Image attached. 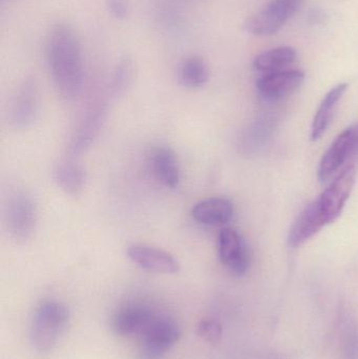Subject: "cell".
I'll use <instances>...</instances> for the list:
<instances>
[{"label":"cell","mask_w":358,"mask_h":359,"mask_svg":"<svg viewBox=\"0 0 358 359\" xmlns=\"http://www.w3.org/2000/svg\"><path fill=\"white\" fill-rule=\"evenodd\" d=\"M37 114V86L33 78H27L17 88L13 97L8 109V123L14 130H27L33 126Z\"/></svg>","instance_id":"8"},{"label":"cell","mask_w":358,"mask_h":359,"mask_svg":"<svg viewBox=\"0 0 358 359\" xmlns=\"http://www.w3.org/2000/svg\"><path fill=\"white\" fill-rule=\"evenodd\" d=\"M347 88H348V84L340 83L325 95L311 126V140L317 141L325 134L331 123L338 102L342 100Z\"/></svg>","instance_id":"17"},{"label":"cell","mask_w":358,"mask_h":359,"mask_svg":"<svg viewBox=\"0 0 358 359\" xmlns=\"http://www.w3.org/2000/svg\"><path fill=\"white\" fill-rule=\"evenodd\" d=\"M136 67L130 57L124 56L119 59L111 72L109 81V93L111 98H121L132 88L134 83Z\"/></svg>","instance_id":"21"},{"label":"cell","mask_w":358,"mask_h":359,"mask_svg":"<svg viewBox=\"0 0 358 359\" xmlns=\"http://www.w3.org/2000/svg\"><path fill=\"white\" fill-rule=\"evenodd\" d=\"M218 253L221 263L237 276L247 273L252 263L245 238L233 228H223L218 236Z\"/></svg>","instance_id":"7"},{"label":"cell","mask_w":358,"mask_h":359,"mask_svg":"<svg viewBox=\"0 0 358 359\" xmlns=\"http://www.w3.org/2000/svg\"><path fill=\"white\" fill-rule=\"evenodd\" d=\"M71 313L69 308L58 301L40 304L31 325V341L41 353L52 351L69 327Z\"/></svg>","instance_id":"2"},{"label":"cell","mask_w":358,"mask_h":359,"mask_svg":"<svg viewBox=\"0 0 358 359\" xmlns=\"http://www.w3.org/2000/svg\"><path fill=\"white\" fill-rule=\"evenodd\" d=\"M106 8L116 19L123 20L130 15V0H105Z\"/></svg>","instance_id":"23"},{"label":"cell","mask_w":358,"mask_h":359,"mask_svg":"<svg viewBox=\"0 0 358 359\" xmlns=\"http://www.w3.org/2000/svg\"><path fill=\"white\" fill-rule=\"evenodd\" d=\"M53 178L61 190L71 196H78L85 187V172L79 164L69 160H63L55 166Z\"/></svg>","instance_id":"18"},{"label":"cell","mask_w":358,"mask_h":359,"mask_svg":"<svg viewBox=\"0 0 358 359\" xmlns=\"http://www.w3.org/2000/svg\"><path fill=\"white\" fill-rule=\"evenodd\" d=\"M46 61L59 94L67 100L77 98L84 82L83 53L75 29L67 23L55 25L48 35Z\"/></svg>","instance_id":"1"},{"label":"cell","mask_w":358,"mask_h":359,"mask_svg":"<svg viewBox=\"0 0 358 359\" xmlns=\"http://www.w3.org/2000/svg\"><path fill=\"white\" fill-rule=\"evenodd\" d=\"M358 147V124L350 126L336 137L319 162L317 177L319 182L331 178Z\"/></svg>","instance_id":"9"},{"label":"cell","mask_w":358,"mask_h":359,"mask_svg":"<svg viewBox=\"0 0 358 359\" xmlns=\"http://www.w3.org/2000/svg\"><path fill=\"white\" fill-rule=\"evenodd\" d=\"M141 359H162L181 337V329L172 318L156 316L141 335Z\"/></svg>","instance_id":"6"},{"label":"cell","mask_w":358,"mask_h":359,"mask_svg":"<svg viewBox=\"0 0 358 359\" xmlns=\"http://www.w3.org/2000/svg\"><path fill=\"white\" fill-rule=\"evenodd\" d=\"M324 227L325 224L319 217L317 205L312 202L302 211L292 225L288 236V244L291 248H298L319 233Z\"/></svg>","instance_id":"16"},{"label":"cell","mask_w":358,"mask_h":359,"mask_svg":"<svg viewBox=\"0 0 358 359\" xmlns=\"http://www.w3.org/2000/svg\"><path fill=\"white\" fill-rule=\"evenodd\" d=\"M156 316L157 314L146 306H126L113 316V331L120 337H141Z\"/></svg>","instance_id":"12"},{"label":"cell","mask_w":358,"mask_h":359,"mask_svg":"<svg viewBox=\"0 0 358 359\" xmlns=\"http://www.w3.org/2000/svg\"><path fill=\"white\" fill-rule=\"evenodd\" d=\"M209 75L207 63L199 56L187 57L179 67V81L191 90L203 88L209 80Z\"/></svg>","instance_id":"19"},{"label":"cell","mask_w":358,"mask_h":359,"mask_svg":"<svg viewBox=\"0 0 358 359\" xmlns=\"http://www.w3.org/2000/svg\"><path fill=\"white\" fill-rule=\"evenodd\" d=\"M130 261L146 271L160 274H176L181 270L178 259L163 249L147 244H132L128 248Z\"/></svg>","instance_id":"10"},{"label":"cell","mask_w":358,"mask_h":359,"mask_svg":"<svg viewBox=\"0 0 358 359\" xmlns=\"http://www.w3.org/2000/svg\"><path fill=\"white\" fill-rule=\"evenodd\" d=\"M151 163L158 181L168 188L178 187L181 181L180 163L178 156L170 147H159L153 149Z\"/></svg>","instance_id":"15"},{"label":"cell","mask_w":358,"mask_h":359,"mask_svg":"<svg viewBox=\"0 0 358 359\" xmlns=\"http://www.w3.org/2000/svg\"><path fill=\"white\" fill-rule=\"evenodd\" d=\"M354 166L349 165L338 174L329 187L315 201L319 217L325 226L333 223L342 215L347 201L350 198L355 182Z\"/></svg>","instance_id":"4"},{"label":"cell","mask_w":358,"mask_h":359,"mask_svg":"<svg viewBox=\"0 0 358 359\" xmlns=\"http://www.w3.org/2000/svg\"><path fill=\"white\" fill-rule=\"evenodd\" d=\"M304 0H271L246 22V31L256 36L277 33L300 10Z\"/></svg>","instance_id":"5"},{"label":"cell","mask_w":358,"mask_h":359,"mask_svg":"<svg viewBox=\"0 0 358 359\" xmlns=\"http://www.w3.org/2000/svg\"><path fill=\"white\" fill-rule=\"evenodd\" d=\"M235 207L226 198H209L200 201L191 208V217L205 226L224 225L233 219Z\"/></svg>","instance_id":"14"},{"label":"cell","mask_w":358,"mask_h":359,"mask_svg":"<svg viewBox=\"0 0 358 359\" xmlns=\"http://www.w3.org/2000/svg\"><path fill=\"white\" fill-rule=\"evenodd\" d=\"M106 116L107 107L104 103H99L88 111L71 140L69 147L71 155H80L90 149L95 139L98 137Z\"/></svg>","instance_id":"13"},{"label":"cell","mask_w":358,"mask_h":359,"mask_svg":"<svg viewBox=\"0 0 358 359\" xmlns=\"http://www.w3.org/2000/svg\"><path fill=\"white\" fill-rule=\"evenodd\" d=\"M4 224L13 240L27 243L33 238L37 226V207L29 191L17 188L4 203Z\"/></svg>","instance_id":"3"},{"label":"cell","mask_w":358,"mask_h":359,"mask_svg":"<svg viewBox=\"0 0 358 359\" xmlns=\"http://www.w3.org/2000/svg\"><path fill=\"white\" fill-rule=\"evenodd\" d=\"M197 333L207 343L218 344L222 339V325L216 318H205L200 322Z\"/></svg>","instance_id":"22"},{"label":"cell","mask_w":358,"mask_h":359,"mask_svg":"<svg viewBox=\"0 0 358 359\" xmlns=\"http://www.w3.org/2000/svg\"><path fill=\"white\" fill-rule=\"evenodd\" d=\"M305 74L298 69H282L264 74L256 81V90L267 101H279L301 88Z\"/></svg>","instance_id":"11"},{"label":"cell","mask_w":358,"mask_h":359,"mask_svg":"<svg viewBox=\"0 0 358 359\" xmlns=\"http://www.w3.org/2000/svg\"><path fill=\"white\" fill-rule=\"evenodd\" d=\"M296 57L298 54L294 48L279 46L258 55L254 58V67L264 74L282 71L291 65L296 60Z\"/></svg>","instance_id":"20"}]
</instances>
